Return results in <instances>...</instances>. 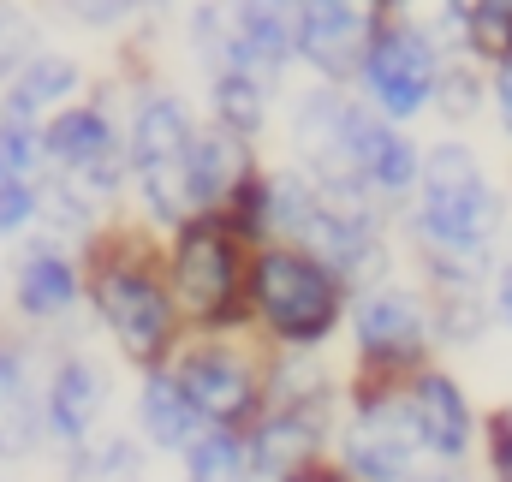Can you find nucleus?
Instances as JSON below:
<instances>
[{
	"label": "nucleus",
	"mask_w": 512,
	"mask_h": 482,
	"mask_svg": "<svg viewBox=\"0 0 512 482\" xmlns=\"http://www.w3.org/2000/svg\"><path fill=\"white\" fill-rule=\"evenodd\" d=\"M78 256H84V316L114 346V358L131 375L173 363V352L185 346V322H179V304L167 292L161 233H149L137 215L120 209L96 227V239Z\"/></svg>",
	"instance_id": "obj_1"
},
{
	"label": "nucleus",
	"mask_w": 512,
	"mask_h": 482,
	"mask_svg": "<svg viewBox=\"0 0 512 482\" xmlns=\"http://www.w3.org/2000/svg\"><path fill=\"white\" fill-rule=\"evenodd\" d=\"M143 36H126V72L120 84V125H126V215H137L149 233H173L179 221L203 215L191 197V143L203 108L143 66Z\"/></svg>",
	"instance_id": "obj_2"
},
{
	"label": "nucleus",
	"mask_w": 512,
	"mask_h": 482,
	"mask_svg": "<svg viewBox=\"0 0 512 482\" xmlns=\"http://www.w3.org/2000/svg\"><path fill=\"white\" fill-rule=\"evenodd\" d=\"M512 233V191L489 173L465 131L423 137L417 191L399 203V250H501Z\"/></svg>",
	"instance_id": "obj_3"
},
{
	"label": "nucleus",
	"mask_w": 512,
	"mask_h": 482,
	"mask_svg": "<svg viewBox=\"0 0 512 482\" xmlns=\"http://www.w3.org/2000/svg\"><path fill=\"white\" fill-rule=\"evenodd\" d=\"M352 286L298 244H256L245 280V334L256 346L334 352L346 334Z\"/></svg>",
	"instance_id": "obj_4"
},
{
	"label": "nucleus",
	"mask_w": 512,
	"mask_h": 482,
	"mask_svg": "<svg viewBox=\"0 0 512 482\" xmlns=\"http://www.w3.org/2000/svg\"><path fill=\"white\" fill-rule=\"evenodd\" d=\"M245 227L233 215H191L161 233L167 292L179 304L185 334H239L245 328V280H251Z\"/></svg>",
	"instance_id": "obj_5"
},
{
	"label": "nucleus",
	"mask_w": 512,
	"mask_h": 482,
	"mask_svg": "<svg viewBox=\"0 0 512 482\" xmlns=\"http://www.w3.org/2000/svg\"><path fill=\"white\" fill-rule=\"evenodd\" d=\"M340 346H346V369L364 375V381H399L417 363L441 358L429 292L405 262L376 274V280H364V286H352Z\"/></svg>",
	"instance_id": "obj_6"
},
{
	"label": "nucleus",
	"mask_w": 512,
	"mask_h": 482,
	"mask_svg": "<svg viewBox=\"0 0 512 482\" xmlns=\"http://www.w3.org/2000/svg\"><path fill=\"white\" fill-rule=\"evenodd\" d=\"M42 161L54 179L90 191L102 209H126V125H120V84L90 78V90L42 120Z\"/></svg>",
	"instance_id": "obj_7"
},
{
	"label": "nucleus",
	"mask_w": 512,
	"mask_h": 482,
	"mask_svg": "<svg viewBox=\"0 0 512 482\" xmlns=\"http://www.w3.org/2000/svg\"><path fill=\"white\" fill-rule=\"evenodd\" d=\"M358 125H364V102L352 96V84H328V78H292L280 96V161L304 167L316 185H346L358 179L352 149H358Z\"/></svg>",
	"instance_id": "obj_8"
},
{
	"label": "nucleus",
	"mask_w": 512,
	"mask_h": 482,
	"mask_svg": "<svg viewBox=\"0 0 512 482\" xmlns=\"http://www.w3.org/2000/svg\"><path fill=\"white\" fill-rule=\"evenodd\" d=\"M328 465L352 482H399L417 465H429L411 423H405V405H399L393 381H364V375L346 381V405L334 417Z\"/></svg>",
	"instance_id": "obj_9"
},
{
	"label": "nucleus",
	"mask_w": 512,
	"mask_h": 482,
	"mask_svg": "<svg viewBox=\"0 0 512 482\" xmlns=\"http://www.w3.org/2000/svg\"><path fill=\"white\" fill-rule=\"evenodd\" d=\"M203 429H251L262 417V346L251 334H185L167 363Z\"/></svg>",
	"instance_id": "obj_10"
},
{
	"label": "nucleus",
	"mask_w": 512,
	"mask_h": 482,
	"mask_svg": "<svg viewBox=\"0 0 512 482\" xmlns=\"http://www.w3.org/2000/svg\"><path fill=\"white\" fill-rule=\"evenodd\" d=\"M84 316V256L78 244L24 233L12 250V280H6V322H18L36 340H66Z\"/></svg>",
	"instance_id": "obj_11"
},
{
	"label": "nucleus",
	"mask_w": 512,
	"mask_h": 482,
	"mask_svg": "<svg viewBox=\"0 0 512 482\" xmlns=\"http://www.w3.org/2000/svg\"><path fill=\"white\" fill-rule=\"evenodd\" d=\"M393 387H399V405H405V423H411L423 459L453 465V471H471L477 453H483V417H489V411L471 399V387H465L441 358L417 363V369L399 375Z\"/></svg>",
	"instance_id": "obj_12"
},
{
	"label": "nucleus",
	"mask_w": 512,
	"mask_h": 482,
	"mask_svg": "<svg viewBox=\"0 0 512 482\" xmlns=\"http://www.w3.org/2000/svg\"><path fill=\"white\" fill-rule=\"evenodd\" d=\"M42 435L54 453H72L96 429H108L114 411V369L96 358L84 340H42Z\"/></svg>",
	"instance_id": "obj_13"
},
{
	"label": "nucleus",
	"mask_w": 512,
	"mask_h": 482,
	"mask_svg": "<svg viewBox=\"0 0 512 482\" xmlns=\"http://www.w3.org/2000/svg\"><path fill=\"white\" fill-rule=\"evenodd\" d=\"M441 66H447V54H435L423 36L382 24V36L370 42V54L352 72V96L382 120L423 125L435 108V90H441Z\"/></svg>",
	"instance_id": "obj_14"
},
{
	"label": "nucleus",
	"mask_w": 512,
	"mask_h": 482,
	"mask_svg": "<svg viewBox=\"0 0 512 482\" xmlns=\"http://www.w3.org/2000/svg\"><path fill=\"white\" fill-rule=\"evenodd\" d=\"M387 24V0H292V48L304 78L352 84L358 60Z\"/></svg>",
	"instance_id": "obj_15"
},
{
	"label": "nucleus",
	"mask_w": 512,
	"mask_h": 482,
	"mask_svg": "<svg viewBox=\"0 0 512 482\" xmlns=\"http://www.w3.org/2000/svg\"><path fill=\"white\" fill-rule=\"evenodd\" d=\"M42 358L48 346L18 322H0V465H24L48 447L42 435Z\"/></svg>",
	"instance_id": "obj_16"
},
{
	"label": "nucleus",
	"mask_w": 512,
	"mask_h": 482,
	"mask_svg": "<svg viewBox=\"0 0 512 482\" xmlns=\"http://www.w3.org/2000/svg\"><path fill=\"white\" fill-rule=\"evenodd\" d=\"M352 369L334 352H304V346H262V411H310V417H340Z\"/></svg>",
	"instance_id": "obj_17"
},
{
	"label": "nucleus",
	"mask_w": 512,
	"mask_h": 482,
	"mask_svg": "<svg viewBox=\"0 0 512 482\" xmlns=\"http://www.w3.org/2000/svg\"><path fill=\"white\" fill-rule=\"evenodd\" d=\"M251 465L256 482H310L328 465V441H334V417H310V411H262L251 429Z\"/></svg>",
	"instance_id": "obj_18"
},
{
	"label": "nucleus",
	"mask_w": 512,
	"mask_h": 482,
	"mask_svg": "<svg viewBox=\"0 0 512 482\" xmlns=\"http://www.w3.org/2000/svg\"><path fill=\"white\" fill-rule=\"evenodd\" d=\"M262 161H268L262 143L203 120L197 125V143H191V197H197V209H203V215H227V209L256 185Z\"/></svg>",
	"instance_id": "obj_19"
},
{
	"label": "nucleus",
	"mask_w": 512,
	"mask_h": 482,
	"mask_svg": "<svg viewBox=\"0 0 512 482\" xmlns=\"http://www.w3.org/2000/svg\"><path fill=\"white\" fill-rule=\"evenodd\" d=\"M131 435L155 459H179L203 435V417L191 411V399H185V387H179V375L167 363L137 369V381H131Z\"/></svg>",
	"instance_id": "obj_20"
},
{
	"label": "nucleus",
	"mask_w": 512,
	"mask_h": 482,
	"mask_svg": "<svg viewBox=\"0 0 512 482\" xmlns=\"http://www.w3.org/2000/svg\"><path fill=\"white\" fill-rule=\"evenodd\" d=\"M352 167H358V179L382 197L387 209L399 215V203L417 191V173H423V137H417V125L382 120V114H370V108H364Z\"/></svg>",
	"instance_id": "obj_21"
},
{
	"label": "nucleus",
	"mask_w": 512,
	"mask_h": 482,
	"mask_svg": "<svg viewBox=\"0 0 512 482\" xmlns=\"http://www.w3.org/2000/svg\"><path fill=\"white\" fill-rule=\"evenodd\" d=\"M90 90V72L78 54L66 48H36L6 84H0V120H18V125H42L54 108L78 102Z\"/></svg>",
	"instance_id": "obj_22"
},
{
	"label": "nucleus",
	"mask_w": 512,
	"mask_h": 482,
	"mask_svg": "<svg viewBox=\"0 0 512 482\" xmlns=\"http://www.w3.org/2000/svg\"><path fill=\"white\" fill-rule=\"evenodd\" d=\"M179 42H185V60L197 66V78H221V72H251V78H262L251 48H245V30H239L233 0H185L179 6Z\"/></svg>",
	"instance_id": "obj_23"
},
{
	"label": "nucleus",
	"mask_w": 512,
	"mask_h": 482,
	"mask_svg": "<svg viewBox=\"0 0 512 482\" xmlns=\"http://www.w3.org/2000/svg\"><path fill=\"white\" fill-rule=\"evenodd\" d=\"M280 84L268 78H251V72H221V78H203V120L209 125H227L251 143H268L274 137V120H280Z\"/></svg>",
	"instance_id": "obj_24"
},
{
	"label": "nucleus",
	"mask_w": 512,
	"mask_h": 482,
	"mask_svg": "<svg viewBox=\"0 0 512 482\" xmlns=\"http://www.w3.org/2000/svg\"><path fill=\"white\" fill-rule=\"evenodd\" d=\"M42 12H54L72 30L90 36H155L167 18H179V0H36Z\"/></svg>",
	"instance_id": "obj_25"
},
{
	"label": "nucleus",
	"mask_w": 512,
	"mask_h": 482,
	"mask_svg": "<svg viewBox=\"0 0 512 482\" xmlns=\"http://www.w3.org/2000/svg\"><path fill=\"white\" fill-rule=\"evenodd\" d=\"M149 447L131 429H96L72 453H60V482H149Z\"/></svg>",
	"instance_id": "obj_26"
},
{
	"label": "nucleus",
	"mask_w": 512,
	"mask_h": 482,
	"mask_svg": "<svg viewBox=\"0 0 512 482\" xmlns=\"http://www.w3.org/2000/svg\"><path fill=\"white\" fill-rule=\"evenodd\" d=\"M387 24L423 36L435 54H471V0H387Z\"/></svg>",
	"instance_id": "obj_27"
},
{
	"label": "nucleus",
	"mask_w": 512,
	"mask_h": 482,
	"mask_svg": "<svg viewBox=\"0 0 512 482\" xmlns=\"http://www.w3.org/2000/svg\"><path fill=\"white\" fill-rule=\"evenodd\" d=\"M483 114H489V66L471 60V54L447 60V66H441V90H435L429 120L441 125V131H471Z\"/></svg>",
	"instance_id": "obj_28"
},
{
	"label": "nucleus",
	"mask_w": 512,
	"mask_h": 482,
	"mask_svg": "<svg viewBox=\"0 0 512 482\" xmlns=\"http://www.w3.org/2000/svg\"><path fill=\"white\" fill-rule=\"evenodd\" d=\"M179 482H256L245 429H203L179 453Z\"/></svg>",
	"instance_id": "obj_29"
},
{
	"label": "nucleus",
	"mask_w": 512,
	"mask_h": 482,
	"mask_svg": "<svg viewBox=\"0 0 512 482\" xmlns=\"http://www.w3.org/2000/svg\"><path fill=\"white\" fill-rule=\"evenodd\" d=\"M42 42V6L36 0H0V84L36 54Z\"/></svg>",
	"instance_id": "obj_30"
},
{
	"label": "nucleus",
	"mask_w": 512,
	"mask_h": 482,
	"mask_svg": "<svg viewBox=\"0 0 512 482\" xmlns=\"http://www.w3.org/2000/svg\"><path fill=\"white\" fill-rule=\"evenodd\" d=\"M512 48V0H471V60L495 66Z\"/></svg>",
	"instance_id": "obj_31"
},
{
	"label": "nucleus",
	"mask_w": 512,
	"mask_h": 482,
	"mask_svg": "<svg viewBox=\"0 0 512 482\" xmlns=\"http://www.w3.org/2000/svg\"><path fill=\"white\" fill-rule=\"evenodd\" d=\"M36 209H42L36 179H0V239L18 244L24 233H36Z\"/></svg>",
	"instance_id": "obj_32"
},
{
	"label": "nucleus",
	"mask_w": 512,
	"mask_h": 482,
	"mask_svg": "<svg viewBox=\"0 0 512 482\" xmlns=\"http://www.w3.org/2000/svg\"><path fill=\"white\" fill-rule=\"evenodd\" d=\"M477 471L489 482H512V405H495L483 417V453H477Z\"/></svg>",
	"instance_id": "obj_33"
},
{
	"label": "nucleus",
	"mask_w": 512,
	"mask_h": 482,
	"mask_svg": "<svg viewBox=\"0 0 512 482\" xmlns=\"http://www.w3.org/2000/svg\"><path fill=\"white\" fill-rule=\"evenodd\" d=\"M483 120L501 131V143H512V54L489 66V114Z\"/></svg>",
	"instance_id": "obj_34"
},
{
	"label": "nucleus",
	"mask_w": 512,
	"mask_h": 482,
	"mask_svg": "<svg viewBox=\"0 0 512 482\" xmlns=\"http://www.w3.org/2000/svg\"><path fill=\"white\" fill-rule=\"evenodd\" d=\"M489 322H495V334H512V244L489 268Z\"/></svg>",
	"instance_id": "obj_35"
},
{
	"label": "nucleus",
	"mask_w": 512,
	"mask_h": 482,
	"mask_svg": "<svg viewBox=\"0 0 512 482\" xmlns=\"http://www.w3.org/2000/svg\"><path fill=\"white\" fill-rule=\"evenodd\" d=\"M399 482H459V471H453V465H435V459H429V465H417L411 477H399Z\"/></svg>",
	"instance_id": "obj_36"
},
{
	"label": "nucleus",
	"mask_w": 512,
	"mask_h": 482,
	"mask_svg": "<svg viewBox=\"0 0 512 482\" xmlns=\"http://www.w3.org/2000/svg\"><path fill=\"white\" fill-rule=\"evenodd\" d=\"M310 482H352V477H340L334 465H322V471H316V477H310Z\"/></svg>",
	"instance_id": "obj_37"
},
{
	"label": "nucleus",
	"mask_w": 512,
	"mask_h": 482,
	"mask_svg": "<svg viewBox=\"0 0 512 482\" xmlns=\"http://www.w3.org/2000/svg\"><path fill=\"white\" fill-rule=\"evenodd\" d=\"M459 482H489V477H483V471H477V465H471V471H459Z\"/></svg>",
	"instance_id": "obj_38"
},
{
	"label": "nucleus",
	"mask_w": 512,
	"mask_h": 482,
	"mask_svg": "<svg viewBox=\"0 0 512 482\" xmlns=\"http://www.w3.org/2000/svg\"><path fill=\"white\" fill-rule=\"evenodd\" d=\"M0 322H6V280H0Z\"/></svg>",
	"instance_id": "obj_39"
},
{
	"label": "nucleus",
	"mask_w": 512,
	"mask_h": 482,
	"mask_svg": "<svg viewBox=\"0 0 512 482\" xmlns=\"http://www.w3.org/2000/svg\"><path fill=\"white\" fill-rule=\"evenodd\" d=\"M507 191H512V185H507Z\"/></svg>",
	"instance_id": "obj_40"
}]
</instances>
